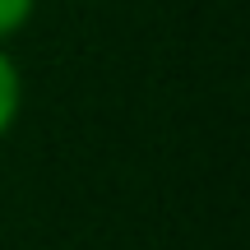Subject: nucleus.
<instances>
[{"instance_id": "1", "label": "nucleus", "mask_w": 250, "mask_h": 250, "mask_svg": "<svg viewBox=\"0 0 250 250\" xmlns=\"http://www.w3.org/2000/svg\"><path fill=\"white\" fill-rule=\"evenodd\" d=\"M19 111H23V70H19V61L0 46V144H5L9 130L19 125Z\"/></svg>"}, {"instance_id": "2", "label": "nucleus", "mask_w": 250, "mask_h": 250, "mask_svg": "<svg viewBox=\"0 0 250 250\" xmlns=\"http://www.w3.org/2000/svg\"><path fill=\"white\" fill-rule=\"evenodd\" d=\"M37 14V0H0V46L9 37H19Z\"/></svg>"}]
</instances>
